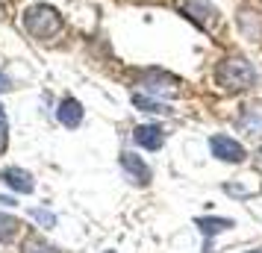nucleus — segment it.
<instances>
[{"instance_id":"obj_1","label":"nucleus","mask_w":262,"mask_h":253,"mask_svg":"<svg viewBox=\"0 0 262 253\" xmlns=\"http://www.w3.org/2000/svg\"><path fill=\"white\" fill-rule=\"evenodd\" d=\"M212 83L227 95H242L259 85V71L245 53H224L212 68Z\"/></svg>"},{"instance_id":"obj_2","label":"nucleus","mask_w":262,"mask_h":253,"mask_svg":"<svg viewBox=\"0 0 262 253\" xmlns=\"http://www.w3.org/2000/svg\"><path fill=\"white\" fill-rule=\"evenodd\" d=\"M21 30L33 41H53L65 33V15L53 6V3H45V0H36L24 6L21 12Z\"/></svg>"},{"instance_id":"obj_3","label":"nucleus","mask_w":262,"mask_h":253,"mask_svg":"<svg viewBox=\"0 0 262 253\" xmlns=\"http://www.w3.org/2000/svg\"><path fill=\"white\" fill-rule=\"evenodd\" d=\"M174 9L180 18H186L194 30H201L206 36H215L221 27V9L212 0H174Z\"/></svg>"},{"instance_id":"obj_4","label":"nucleus","mask_w":262,"mask_h":253,"mask_svg":"<svg viewBox=\"0 0 262 253\" xmlns=\"http://www.w3.org/2000/svg\"><path fill=\"white\" fill-rule=\"evenodd\" d=\"M139 85H142V91L154 97H177L183 91V80H180L177 74L165 71V68H142L139 71Z\"/></svg>"},{"instance_id":"obj_5","label":"nucleus","mask_w":262,"mask_h":253,"mask_svg":"<svg viewBox=\"0 0 262 253\" xmlns=\"http://www.w3.org/2000/svg\"><path fill=\"white\" fill-rule=\"evenodd\" d=\"M209 150H212V156L218 159V162H230V165H242V162L248 159L245 145H242L238 139H233V135H227V133L209 135Z\"/></svg>"},{"instance_id":"obj_6","label":"nucleus","mask_w":262,"mask_h":253,"mask_svg":"<svg viewBox=\"0 0 262 253\" xmlns=\"http://www.w3.org/2000/svg\"><path fill=\"white\" fill-rule=\"evenodd\" d=\"M236 33L248 41H262V9L256 3H242L236 9Z\"/></svg>"},{"instance_id":"obj_7","label":"nucleus","mask_w":262,"mask_h":253,"mask_svg":"<svg viewBox=\"0 0 262 253\" xmlns=\"http://www.w3.org/2000/svg\"><path fill=\"white\" fill-rule=\"evenodd\" d=\"M118 165H121V171L127 174V180L136 182V186H150V180H154V171H150V165H147L139 153L124 150V153L118 156Z\"/></svg>"},{"instance_id":"obj_8","label":"nucleus","mask_w":262,"mask_h":253,"mask_svg":"<svg viewBox=\"0 0 262 253\" xmlns=\"http://www.w3.org/2000/svg\"><path fill=\"white\" fill-rule=\"evenodd\" d=\"M56 121H59L62 127H68V130H77V127H83V121H85L83 103H80L77 97L65 95V97L59 100V106H56Z\"/></svg>"},{"instance_id":"obj_9","label":"nucleus","mask_w":262,"mask_h":253,"mask_svg":"<svg viewBox=\"0 0 262 253\" xmlns=\"http://www.w3.org/2000/svg\"><path fill=\"white\" fill-rule=\"evenodd\" d=\"M133 142L144 150H159L168 142V133L162 130V124H139L133 130Z\"/></svg>"},{"instance_id":"obj_10","label":"nucleus","mask_w":262,"mask_h":253,"mask_svg":"<svg viewBox=\"0 0 262 253\" xmlns=\"http://www.w3.org/2000/svg\"><path fill=\"white\" fill-rule=\"evenodd\" d=\"M0 182L9 186V189L18 192V194H33L36 192V180H33V174L24 171V168H18V165H9V168L0 171Z\"/></svg>"},{"instance_id":"obj_11","label":"nucleus","mask_w":262,"mask_h":253,"mask_svg":"<svg viewBox=\"0 0 262 253\" xmlns=\"http://www.w3.org/2000/svg\"><path fill=\"white\" fill-rule=\"evenodd\" d=\"M130 100L139 112H147V115H162V118H171L174 115V109L168 106L162 97H154V95H147V91H133Z\"/></svg>"},{"instance_id":"obj_12","label":"nucleus","mask_w":262,"mask_h":253,"mask_svg":"<svg viewBox=\"0 0 262 253\" xmlns=\"http://www.w3.org/2000/svg\"><path fill=\"white\" fill-rule=\"evenodd\" d=\"M236 127L242 130V133L259 135V139H262V106H245L242 112H238Z\"/></svg>"},{"instance_id":"obj_13","label":"nucleus","mask_w":262,"mask_h":253,"mask_svg":"<svg viewBox=\"0 0 262 253\" xmlns=\"http://www.w3.org/2000/svg\"><path fill=\"white\" fill-rule=\"evenodd\" d=\"M194 227L201 229L203 236H206V241H212V236H218V233H227V229L236 227V221H230V218H194Z\"/></svg>"},{"instance_id":"obj_14","label":"nucleus","mask_w":262,"mask_h":253,"mask_svg":"<svg viewBox=\"0 0 262 253\" xmlns=\"http://www.w3.org/2000/svg\"><path fill=\"white\" fill-rule=\"evenodd\" d=\"M18 229H21V221L12 215H6V212H0V244L3 241H9L18 236Z\"/></svg>"},{"instance_id":"obj_15","label":"nucleus","mask_w":262,"mask_h":253,"mask_svg":"<svg viewBox=\"0 0 262 253\" xmlns=\"http://www.w3.org/2000/svg\"><path fill=\"white\" fill-rule=\"evenodd\" d=\"M21 253H59L53 244H48L45 239H38V236H33V239H27L24 244H21Z\"/></svg>"},{"instance_id":"obj_16","label":"nucleus","mask_w":262,"mask_h":253,"mask_svg":"<svg viewBox=\"0 0 262 253\" xmlns=\"http://www.w3.org/2000/svg\"><path fill=\"white\" fill-rule=\"evenodd\" d=\"M30 218L36 221L38 227H45V229H53V227H56V215H53L50 209H38V206H33V209H30Z\"/></svg>"},{"instance_id":"obj_17","label":"nucleus","mask_w":262,"mask_h":253,"mask_svg":"<svg viewBox=\"0 0 262 253\" xmlns=\"http://www.w3.org/2000/svg\"><path fill=\"white\" fill-rule=\"evenodd\" d=\"M6 147H9V118H6V112L0 106V156L6 153Z\"/></svg>"},{"instance_id":"obj_18","label":"nucleus","mask_w":262,"mask_h":253,"mask_svg":"<svg viewBox=\"0 0 262 253\" xmlns=\"http://www.w3.org/2000/svg\"><path fill=\"white\" fill-rule=\"evenodd\" d=\"M15 88V83H12V77L6 74V68L0 65V95H6V91H12Z\"/></svg>"},{"instance_id":"obj_19","label":"nucleus","mask_w":262,"mask_h":253,"mask_svg":"<svg viewBox=\"0 0 262 253\" xmlns=\"http://www.w3.org/2000/svg\"><path fill=\"white\" fill-rule=\"evenodd\" d=\"M0 206H15L12 197H0Z\"/></svg>"},{"instance_id":"obj_20","label":"nucleus","mask_w":262,"mask_h":253,"mask_svg":"<svg viewBox=\"0 0 262 253\" xmlns=\"http://www.w3.org/2000/svg\"><path fill=\"white\" fill-rule=\"evenodd\" d=\"M6 3L9 0H0V18H6Z\"/></svg>"},{"instance_id":"obj_21","label":"nucleus","mask_w":262,"mask_h":253,"mask_svg":"<svg viewBox=\"0 0 262 253\" xmlns=\"http://www.w3.org/2000/svg\"><path fill=\"white\" fill-rule=\"evenodd\" d=\"M248 253H262V250H248Z\"/></svg>"},{"instance_id":"obj_22","label":"nucleus","mask_w":262,"mask_h":253,"mask_svg":"<svg viewBox=\"0 0 262 253\" xmlns=\"http://www.w3.org/2000/svg\"><path fill=\"white\" fill-rule=\"evenodd\" d=\"M109 253H112V250H109Z\"/></svg>"}]
</instances>
